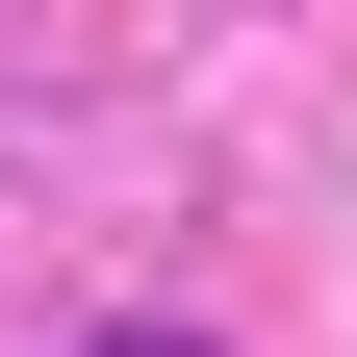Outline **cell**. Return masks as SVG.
Returning a JSON list of instances; mask_svg holds the SVG:
<instances>
[{"label": "cell", "instance_id": "cell-1", "mask_svg": "<svg viewBox=\"0 0 357 357\" xmlns=\"http://www.w3.org/2000/svg\"><path fill=\"white\" fill-rule=\"evenodd\" d=\"M77 357H204V332H77Z\"/></svg>", "mask_w": 357, "mask_h": 357}]
</instances>
